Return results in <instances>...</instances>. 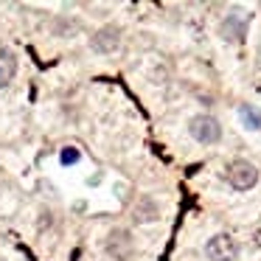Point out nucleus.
Here are the masks:
<instances>
[{
    "instance_id": "20e7f679",
    "label": "nucleus",
    "mask_w": 261,
    "mask_h": 261,
    "mask_svg": "<svg viewBox=\"0 0 261 261\" xmlns=\"http://www.w3.org/2000/svg\"><path fill=\"white\" fill-rule=\"evenodd\" d=\"M104 247H107V253L115 261H129L132 253H135V239H132V233L126 227H115V230H110Z\"/></svg>"
},
{
    "instance_id": "39448f33",
    "label": "nucleus",
    "mask_w": 261,
    "mask_h": 261,
    "mask_svg": "<svg viewBox=\"0 0 261 261\" xmlns=\"http://www.w3.org/2000/svg\"><path fill=\"white\" fill-rule=\"evenodd\" d=\"M90 48L96 54H113L121 48V29H115V25H104V29H98L96 34L90 37Z\"/></svg>"
},
{
    "instance_id": "9d476101",
    "label": "nucleus",
    "mask_w": 261,
    "mask_h": 261,
    "mask_svg": "<svg viewBox=\"0 0 261 261\" xmlns=\"http://www.w3.org/2000/svg\"><path fill=\"white\" fill-rule=\"evenodd\" d=\"M59 160H62L65 166H76L82 160V154H79V149H76V146H65L62 154H59Z\"/></svg>"
},
{
    "instance_id": "423d86ee",
    "label": "nucleus",
    "mask_w": 261,
    "mask_h": 261,
    "mask_svg": "<svg viewBox=\"0 0 261 261\" xmlns=\"http://www.w3.org/2000/svg\"><path fill=\"white\" fill-rule=\"evenodd\" d=\"M132 219H135V225H149V222H158L160 219V205L154 202V197L143 194V197L135 202V208H132Z\"/></svg>"
},
{
    "instance_id": "0eeeda50",
    "label": "nucleus",
    "mask_w": 261,
    "mask_h": 261,
    "mask_svg": "<svg viewBox=\"0 0 261 261\" xmlns=\"http://www.w3.org/2000/svg\"><path fill=\"white\" fill-rule=\"evenodd\" d=\"M222 37H225L227 42H239L244 40V34H247V20L242 17V14H230V17H225V23H222Z\"/></svg>"
},
{
    "instance_id": "7ed1b4c3",
    "label": "nucleus",
    "mask_w": 261,
    "mask_h": 261,
    "mask_svg": "<svg viewBox=\"0 0 261 261\" xmlns=\"http://www.w3.org/2000/svg\"><path fill=\"white\" fill-rule=\"evenodd\" d=\"M205 255L211 261H236L239 258V244L230 233H216L205 244Z\"/></svg>"
},
{
    "instance_id": "f03ea898",
    "label": "nucleus",
    "mask_w": 261,
    "mask_h": 261,
    "mask_svg": "<svg viewBox=\"0 0 261 261\" xmlns=\"http://www.w3.org/2000/svg\"><path fill=\"white\" fill-rule=\"evenodd\" d=\"M225 177L236 191H247V188H253L255 182H258V169H255L250 160H233V163L227 166Z\"/></svg>"
},
{
    "instance_id": "1a4fd4ad",
    "label": "nucleus",
    "mask_w": 261,
    "mask_h": 261,
    "mask_svg": "<svg viewBox=\"0 0 261 261\" xmlns=\"http://www.w3.org/2000/svg\"><path fill=\"white\" fill-rule=\"evenodd\" d=\"M239 118H242V124L247 129H253V132L261 129V110H255L253 104H242L239 107Z\"/></svg>"
},
{
    "instance_id": "f257e3e1",
    "label": "nucleus",
    "mask_w": 261,
    "mask_h": 261,
    "mask_svg": "<svg viewBox=\"0 0 261 261\" xmlns=\"http://www.w3.org/2000/svg\"><path fill=\"white\" fill-rule=\"evenodd\" d=\"M188 132H191V138L197 143H216L222 138V124L214 118V115L202 113V115H194L191 121H188Z\"/></svg>"
},
{
    "instance_id": "6e6552de",
    "label": "nucleus",
    "mask_w": 261,
    "mask_h": 261,
    "mask_svg": "<svg viewBox=\"0 0 261 261\" xmlns=\"http://www.w3.org/2000/svg\"><path fill=\"white\" fill-rule=\"evenodd\" d=\"M17 73V57L6 45H0V87H6Z\"/></svg>"
}]
</instances>
